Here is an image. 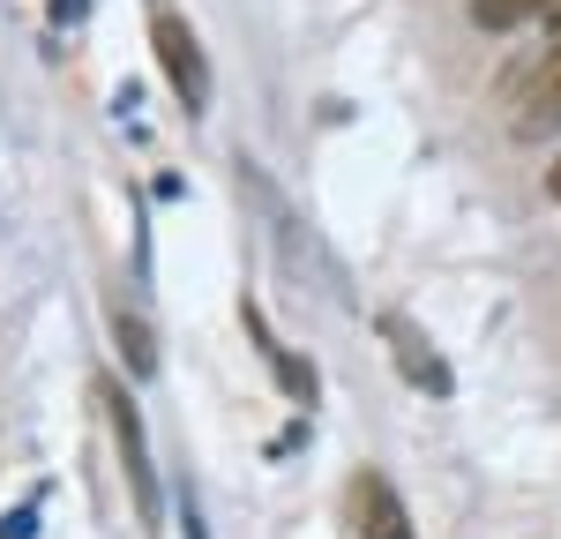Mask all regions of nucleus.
Listing matches in <instances>:
<instances>
[{"mask_svg": "<svg viewBox=\"0 0 561 539\" xmlns=\"http://www.w3.org/2000/svg\"><path fill=\"white\" fill-rule=\"evenodd\" d=\"M113 427H121V457H128V472H135V494L150 502V457H142V427H135V404L113 390Z\"/></svg>", "mask_w": 561, "mask_h": 539, "instance_id": "20e7f679", "label": "nucleus"}, {"mask_svg": "<svg viewBox=\"0 0 561 539\" xmlns=\"http://www.w3.org/2000/svg\"><path fill=\"white\" fill-rule=\"evenodd\" d=\"M277 375H285V390H293V398H314V375H307L293 353H277Z\"/></svg>", "mask_w": 561, "mask_h": 539, "instance_id": "423d86ee", "label": "nucleus"}, {"mask_svg": "<svg viewBox=\"0 0 561 539\" xmlns=\"http://www.w3.org/2000/svg\"><path fill=\"white\" fill-rule=\"evenodd\" d=\"M547 195H554V203H561V158H554V165H547Z\"/></svg>", "mask_w": 561, "mask_h": 539, "instance_id": "6e6552de", "label": "nucleus"}, {"mask_svg": "<svg viewBox=\"0 0 561 539\" xmlns=\"http://www.w3.org/2000/svg\"><path fill=\"white\" fill-rule=\"evenodd\" d=\"M352 525H359L367 539H412L404 494L389 488L382 472H352Z\"/></svg>", "mask_w": 561, "mask_h": 539, "instance_id": "f03ea898", "label": "nucleus"}, {"mask_svg": "<svg viewBox=\"0 0 561 539\" xmlns=\"http://www.w3.org/2000/svg\"><path fill=\"white\" fill-rule=\"evenodd\" d=\"M150 45H158V68H165L173 98L187 105V113H203V105H210V60H203L195 31L180 23L173 8H158V15H150Z\"/></svg>", "mask_w": 561, "mask_h": 539, "instance_id": "f257e3e1", "label": "nucleus"}, {"mask_svg": "<svg viewBox=\"0 0 561 539\" xmlns=\"http://www.w3.org/2000/svg\"><path fill=\"white\" fill-rule=\"evenodd\" d=\"M554 0H472V23L479 31H524V23H539Z\"/></svg>", "mask_w": 561, "mask_h": 539, "instance_id": "7ed1b4c3", "label": "nucleus"}, {"mask_svg": "<svg viewBox=\"0 0 561 539\" xmlns=\"http://www.w3.org/2000/svg\"><path fill=\"white\" fill-rule=\"evenodd\" d=\"M547 31H561V0H554V8H547Z\"/></svg>", "mask_w": 561, "mask_h": 539, "instance_id": "1a4fd4ad", "label": "nucleus"}, {"mask_svg": "<svg viewBox=\"0 0 561 539\" xmlns=\"http://www.w3.org/2000/svg\"><path fill=\"white\" fill-rule=\"evenodd\" d=\"M113 337H121V353L135 359V375H150V367H158V353H150V330H142V314H121V322H113Z\"/></svg>", "mask_w": 561, "mask_h": 539, "instance_id": "39448f33", "label": "nucleus"}, {"mask_svg": "<svg viewBox=\"0 0 561 539\" xmlns=\"http://www.w3.org/2000/svg\"><path fill=\"white\" fill-rule=\"evenodd\" d=\"M539 113H547V121L561 113V60L547 68V76H539Z\"/></svg>", "mask_w": 561, "mask_h": 539, "instance_id": "0eeeda50", "label": "nucleus"}]
</instances>
